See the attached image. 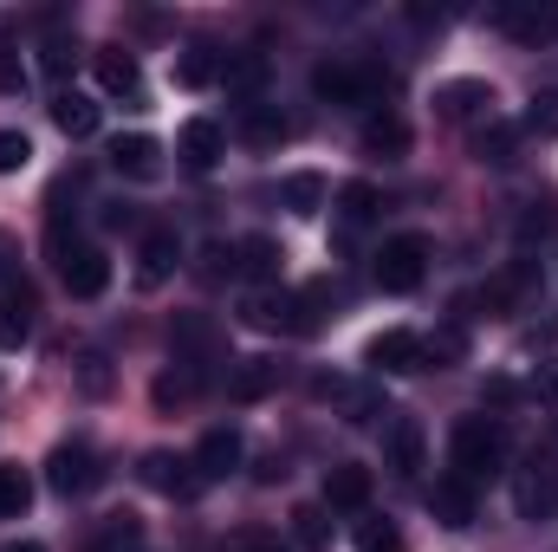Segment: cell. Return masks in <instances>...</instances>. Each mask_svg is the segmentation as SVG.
<instances>
[{"label": "cell", "mask_w": 558, "mask_h": 552, "mask_svg": "<svg viewBox=\"0 0 558 552\" xmlns=\"http://www.w3.org/2000/svg\"><path fill=\"white\" fill-rule=\"evenodd\" d=\"M448 448H454V475H461V481H494V475L507 468L513 435H507V422H494V416H461L454 435H448Z\"/></svg>", "instance_id": "6da1fadb"}, {"label": "cell", "mask_w": 558, "mask_h": 552, "mask_svg": "<svg viewBox=\"0 0 558 552\" xmlns=\"http://www.w3.org/2000/svg\"><path fill=\"white\" fill-rule=\"evenodd\" d=\"M325 299H331L325 286H305V292H260V299H247V325L305 338V332L325 325Z\"/></svg>", "instance_id": "7a4b0ae2"}, {"label": "cell", "mask_w": 558, "mask_h": 552, "mask_svg": "<svg viewBox=\"0 0 558 552\" xmlns=\"http://www.w3.org/2000/svg\"><path fill=\"white\" fill-rule=\"evenodd\" d=\"M312 92H318L325 105H371V98L384 92V72L364 65V59H318V65H312Z\"/></svg>", "instance_id": "3957f363"}, {"label": "cell", "mask_w": 558, "mask_h": 552, "mask_svg": "<svg viewBox=\"0 0 558 552\" xmlns=\"http://www.w3.org/2000/svg\"><path fill=\"white\" fill-rule=\"evenodd\" d=\"M52 254H59V279H65L72 299H98V292L111 286L105 248H78V241H65V228H52Z\"/></svg>", "instance_id": "277c9868"}, {"label": "cell", "mask_w": 558, "mask_h": 552, "mask_svg": "<svg viewBox=\"0 0 558 552\" xmlns=\"http://www.w3.org/2000/svg\"><path fill=\"white\" fill-rule=\"evenodd\" d=\"M377 286L384 292H416L422 274H428V241L422 235H390L384 248H377Z\"/></svg>", "instance_id": "5b68a950"}, {"label": "cell", "mask_w": 558, "mask_h": 552, "mask_svg": "<svg viewBox=\"0 0 558 552\" xmlns=\"http://www.w3.org/2000/svg\"><path fill=\"white\" fill-rule=\"evenodd\" d=\"M513 507H520V520H553L558 514V455H533L513 475Z\"/></svg>", "instance_id": "8992f818"}, {"label": "cell", "mask_w": 558, "mask_h": 552, "mask_svg": "<svg viewBox=\"0 0 558 552\" xmlns=\"http://www.w3.org/2000/svg\"><path fill=\"white\" fill-rule=\"evenodd\" d=\"M494 26L520 46H553L558 39V7L553 0H500L494 7Z\"/></svg>", "instance_id": "52a82bcc"}, {"label": "cell", "mask_w": 558, "mask_h": 552, "mask_svg": "<svg viewBox=\"0 0 558 552\" xmlns=\"http://www.w3.org/2000/svg\"><path fill=\"white\" fill-rule=\"evenodd\" d=\"M98 481H105V468H98V455H92L85 442H65V448L46 455V488H52V494L72 501V494H92Z\"/></svg>", "instance_id": "ba28073f"}, {"label": "cell", "mask_w": 558, "mask_h": 552, "mask_svg": "<svg viewBox=\"0 0 558 552\" xmlns=\"http://www.w3.org/2000/svg\"><path fill=\"white\" fill-rule=\"evenodd\" d=\"M169 345H175V364L202 377V364H208V358L221 351V332H215V325H208L202 312H182V319L169 325Z\"/></svg>", "instance_id": "9c48e42d"}, {"label": "cell", "mask_w": 558, "mask_h": 552, "mask_svg": "<svg viewBox=\"0 0 558 552\" xmlns=\"http://www.w3.org/2000/svg\"><path fill=\"white\" fill-rule=\"evenodd\" d=\"M33 286L26 279H7L0 274V351H20L33 338Z\"/></svg>", "instance_id": "30bf717a"}, {"label": "cell", "mask_w": 558, "mask_h": 552, "mask_svg": "<svg viewBox=\"0 0 558 552\" xmlns=\"http://www.w3.org/2000/svg\"><path fill=\"white\" fill-rule=\"evenodd\" d=\"M384 455H390V468L410 475V481L428 468V435H422L416 416H390V429H384Z\"/></svg>", "instance_id": "8fae6325"}, {"label": "cell", "mask_w": 558, "mask_h": 552, "mask_svg": "<svg viewBox=\"0 0 558 552\" xmlns=\"http://www.w3.org/2000/svg\"><path fill=\"white\" fill-rule=\"evenodd\" d=\"M371 364H377L384 377H416V371H428V345H422L416 332H384V338L371 345Z\"/></svg>", "instance_id": "7c38bea8"}, {"label": "cell", "mask_w": 558, "mask_h": 552, "mask_svg": "<svg viewBox=\"0 0 558 552\" xmlns=\"http://www.w3.org/2000/svg\"><path fill=\"white\" fill-rule=\"evenodd\" d=\"M435 111H441V118H454V124L494 118V85H481V79H454V85H441V92H435Z\"/></svg>", "instance_id": "4fadbf2b"}, {"label": "cell", "mask_w": 558, "mask_h": 552, "mask_svg": "<svg viewBox=\"0 0 558 552\" xmlns=\"http://www.w3.org/2000/svg\"><path fill=\"white\" fill-rule=\"evenodd\" d=\"M175 156H182L189 169H202V176H208V169L228 156V137H221V124H215V118H189V124H182V137H175Z\"/></svg>", "instance_id": "5bb4252c"}, {"label": "cell", "mask_w": 558, "mask_h": 552, "mask_svg": "<svg viewBox=\"0 0 558 552\" xmlns=\"http://www.w3.org/2000/svg\"><path fill=\"white\" fill-rule=\"evenodd\" d=\"M182 267V241H175V228H149L137 248V286H162V279Z\"/></svg>", "instance_id": "9a60e30c"}, {"label": "cell", "mask_w": 558, "mask_h": 552, "mask_svg": "<svg viewBox=\"0 0 558 552\" xmlns=\"http://www.w3.org/2000/svg\"><path fill=\"white\" fill-rule=\"evenodd\" d=\"M189 461H195V475H202V481H228V475L241 468V435H234V429H208V435L195 442V455H189Z\"/></svg>", "instance_id": "2e32d148"}, {"label": "cell", "mask_w": 558, "mask_h": 552, "mask_svg": "<svg viewBox=\"0 0 558 552\" xmlns=\"http://www.w3.org/2000/svg\"><path fill=\"white\" fill-rule=\"evenodd\" d=\"M325 507H344V514L371 507V468H364V461H338V468H325Z\"/></svg>", "instance_id": "e0dca14e"}, {"label": "cell", "mask_w": 558, "mask_h": 552, "mask_svg": "<svg viewBox=\"0 0 558 552\" xmlns=\"http://www.w3.org/2000/svg\"><path fill=\"white\" fill-rule=\"evenodd\" d=\"M111 169H118V176H131V182H156V176H162V143L156 137H118L111 143Z\"/></svg>", "instance_id": "ac0fdd59"}, {"label": "cell", "mask_w": 558, "mask_h": 552, "mask_svg": "<svg viewBox=\"0 0 558 552\" xmlns=\"http://www.w3.org/2000/svg\"><path fill=\"white\" fill-rule=\"evenodd\" d=\"M143 481L156 488V494H175V501H189L195 488H202V475H195V461H175V455H143Z\"/></svg>", "instance_id": "d6986e66"}, {"label": "cell", "mask_w": 558, "mask_h": 552, "mask_svg": "<svg viewBox=\"0 0 558 552\" xmlns=\"http://www.w3.org/2000/svg\"><path fill=\"white\" fill-rule=\"evenodd\" d=\"M92 65H98V85H105L111 98H137V85H143L137 52H124V46H98Z\"/></svg>", "instance_id": "ffe728a7"}, {"label": "cell", "mask_w": 558, "mask_h": 552, "mask_svg": "<svg viewBox=\"0 0 558 552\" xmlns=\"http://www.w3.org/2000/svg\"><path fill=\"white\" fill-rule=\"evenodd\" d=\"M267 391H279V364L274 358H241L234 377H228V397H234V404H260Z\"/></svg>", "instance_id": "44dd1931"}, {"label": "cell", "mask_w": 558, "mask_h": 552, "mask_svg": "<svg viewBox=\"0 0 558 552\" xmlns=\"http://www.w3.org/2000/svg\"><path fill=\"white\" fill-rule=\"evenodd\" d=\"M221 65H228V52H221V46H208V39H195V46L175 59V85L202 92V85H215V79H221Z\"/></svg>", "instance_id": "7402d4cb"}, {"label": "cell", "mask_w": 558, "mask_h": 552, "mask_svg": "<svg viewBox=\"0 0 558 552\" xmlns=\"http://www.w3.org/2000/svg\"><path fill=\"white\" fill-rule=\"evenodd\" d=\"M428 507H435V520H441V527H468V520H474V481H461V475L435 481Z\"/></svg>", "instance_id": "603a6c76"}, {"label": "cell", "mask_w": 558, "mask_h": 552, "mask_svg": "<svg viewBox=\"0 0 558 552\" xmlns=\"http://www.w3.org/2000/svg\"><path fill=\"white\" fill-rule=\"evenodd\" d=\"M364 156H384V163L410 156V124H403L397 111H377V118L364 124Z\"/></svg>", "instance_id": "cb8c5ba5"}, {"label": "cell", "mask_w": 558, "mask_h": 552, "mask_svg": "<svg viewBox=\"0 0 558 552\" xmlns=\"http://www.w3.org/2000/svg\"><path fill=\"white\" fill-rule=\"evenodd\" d=\"M52 124H59L65 137H98V105H92L85 92H59V98H52Z\"/></svg>", "instance_id": "d4e9b609"}, {"label": "cell", "mask_w": 558, "mask_h": 552, "mask_svg": "<svg viewBox=\"0 0 558 552\" xmlns=\"http://www.w3.org/2000/svg\"><path fill=\"white\" fill-rule=\"evenodd\" d=\"M526 286H533V261H513V267H500V274L481 286V305H487V312H507Z\"/></svg>", "instance_id": "484cf974"}, {"label": "cell", "mask_w": 558, "mask_h": 552, "mask_svg": "<svg viewBox=\"0 0 558 552\" xmlns=\"http://www.w3.org/2000/svg\"><path fill=\"white\" fill-rule=\"evenodd\" d=\"M221 85H228V92H241V98L254 105V92L267 85V59H260V52H228V65H221Z\"/></svg>", "instance_id": "4316f807"}, {"label": "cell", "mask_w": 558, "mask_h": 552, "mask_svg": "<svg viewBox=\"0 0 558 552\" xmlns=\"http://www.w3.org/2000/svg\"><path fill=\"white\" fill-rule=\"evenodd\" d=\"M279 261H286V248L274 235H247L241 241V274L247 279H279Z\"/></svg>", "instance_id": "83f0119b"}, {"label": "cell", "mask_w": 558, "mask_h": 552, "mask_svg": "<svg viewBox=\"0 0 558 552\" xmlns=\"http://www.w3.org/2000/svg\"><path fill=\"white\" fill-rule=\"evenodd\" d=\"M241 137L254 143V149H274V143H286V118L267 111V105L254 98V105H247V118H241Z\"/></svg>", "instance_id": "f1b7e54d"}, {"label": "cell", "mask_w": 558, "mask_h": 552, "mask_svg": "<svg viewBox=\"0 0 558 552\" xmlns=\"http://www.w3.org/2000/svg\"><path fill=\"white\" fill-rule=\"evenodd\" d=\"M26 507H33V475L7 461V468H0V520H20Z\"/></svg>", "instance_id": "f546056e"}, {"label": "cell", "mask_w": 558, "mask_h": 552, "mask_svg": "<svg viewBox=\"0 0 558 552\" xmlns=\"http://www.w3.org/2000/svg\"><path fill=\"white\" fill-rule=\"evenodd\" d=\"M286 208L292 215H318V202H325V176H312V169H299V176H286Z\"/></svg>", "instance_id": "4dcf8cb0"}, {"label": "cell", "mask_w": 558, "mask_h": 552, "mask_svg": "<svg viewBox=\"0 0 558 552\" xmlns=\"http://www.w3.org/2000/svg\"><path fill=\"white\" fill-rule=\"evenodd\" d=\"M338 215H344V228L377 221V189H371V182H344V189H338Z\"/></svg>", "instance_id": "1f68e13d"}, {"label": "cell", "mask_w": 558, "mask_h": 552, "mask_svg": "<svg viewBox=\"0 0 558 552\" xmlns=\"http://www.w3.org/2000/svg\"><path fill=\"white\" fill-rule=\"evenodd\" d=\"M513 149H520V131H513V124H487V131L474 137V156H481V163H494V169H507V163H513Z\"/></svg>", "instance_id": "d6a6232c"}, {"label": "cell", "mask_w": 558, "mask_h": 552, "mask_svg": "<svg viewBox=\"0 0 558 552\" xmlns=\"http://www.w3.org/2000/svg\"><path fill=\"white\" fill-rule=\"evenodd\" d=\"M143 527H137V514H105V527L92 533V552H118V547H131Z\"/></svg>", "instance_id": "836d02e7"}, {"label": "cell", "mask_w": 558, "mask_h": 552, "mask_svg": "<svg viewBox=\"0 0 558 552\" xmlns=\"http://www.w3.org/2000/svg\"><path fill=\"white\" fill-rule=\"evenodd\" d=\"M292 533H299V547L325 552V547H331V527H325V507H292Z\"/></svg>", "instance_id": "e575fe53"}, {"label": "cell", "mask_w": 558, "mask_h": 552, "mask_svg": "<svg viewBox=\"0 0 558 552\" xmlns=\"http://www.w3.org/2000/svg\"><path fill=\"white\" fill-rule=\"evenodd\" d=\"M195 391H202L195 371H162V377H156V404H162V410H169V404H189Z\"/></svg>", "instance_id": "d590c367"}, {"label": "cell", "mask_w": 558, "mask_h": 552, "mask_svg": "<svg viewBox=\"0 0 558 552\" xmlns=\"http://www.w3.org/2000/svg\"><path fill=\"white\" fill-rule=\"evenodd\" d=\"M33 163V143H26V131H0V176H20Z\"/></svg>", "instance_id": "8d00e7d4"}, {"label": "cell", "mask_w": 558, "mask_h": 552, "mask_svg": "<svg viewBox=\"0 0 558 552\" xmlns=\"http://www.w3.org/2000/svg\"><path fill=\"white\" fill-rule=\"evenodd\" d=\"M72 52H78V46H72L65 33H52V39H46V52H39V65H46V79H65V72H72Z\"/></svg>", "instance_id": "74e56055"}, {"label": "cell", "mask_w": 558, "mask_h": 552, "mask_svg": "<svg viewBox=\"0 0 558 552\" xmlns=\"http://www.w3.org/2000/svg\"><path fill=\"white\" fill-rule=\"evenodd\" d=\"M357 547L364 552H403V540H397L390 520H364V527H357Z\"/></svg>", "instance_id": "f35d334b"}, {"label": "cell", "mask_w": 558, "mask_h": 552, "mask_svg": "<svg viewBox=\"0 0 558 552\" xmlns=\"http://www.w3.org/2000/svg\"><path fill=\"white\" fill-rule=\"evenodd\" d=\"M526 131L558 137V92H539V98H533V111H526Z\"/></svg>", "instance_id": "ab89813d"}, {"label": "cell", "mask_w": 558, "mask_h": 552, "mask_svg": "<svg viewBox=\"0 0 558 552\" xmlns=\"http://www.w3.org/2000/svg\"><path fill=\"white\" fill-rule=\"evenodd\" d=\"M20 85H26V65H20V52L0 39V98H13Z\"/></svg>", "instance_id": "60d3db41"}, {"label": "cell", "mask_w": 558, "mask_h": 552, "mask_svg": "<svg viewBox=\"0 0 558 552\" xmlns=\"http://www.w3.org/2000/svg\"><path fill=\"white\" fill-rule=\"evenodd\" d=\"M221 552H286L274 533H234V540H221Z\"/></svg>", "instance_id": "b9f144b4"}, {"label": "cell", "mask_w": 558, "mask_h": 552, "mask_svg": "<svg viewBox=\"0 0 558 552\" xmlns=\"http://www.w3.org/2000/svg\"><path fill=\"white\" fill-rule=\"evenodd\" d=\"M85 391H92V397H105V391H111V371H105V358H85Z\"/></svg>", "instance_id": "7bdbcfd3"}, {"label": "cell", "mask_w": 558, "mask_h": 552, "mask_svg": "<svg viewBox=\"0 0 558 552\" xmlns=\"http://www.w3.org/2000/svg\"><path fill=\"white\" fill-rule=\"evenodd\" d=\"M131 221H137L131 202H105V228H131Z\"/></svg>", "instance_id": "ee69618b"}, {"label": "cell", "mask_w": 558, "mask_h": 552, "mask_svg": "<svg viewBox=\"0 0 558 552\" xmlns=\"http://www.w3.org/2000/svg\"><path fill=\"white\" fill-rule=\"evenodd\" d=\"M539 397L558 410V358H553V364H539Z\"/></svg>", "instance_id": "f6af8a7d"}, {"label": "cell", "mask_w": 558, "mask_h": 552, "mask_svg": "<svg viewBox=\"0 0 558 552\" xmlns=\"http://www.w3.org/2000/svg\"><path fill=\"white\" fill-rule=\"evenodd\" d=\"M7 552H46V547H33V540H20V547H7Z\"/></svg>", "instance_id": "bcb514c9"}]
</instances>
